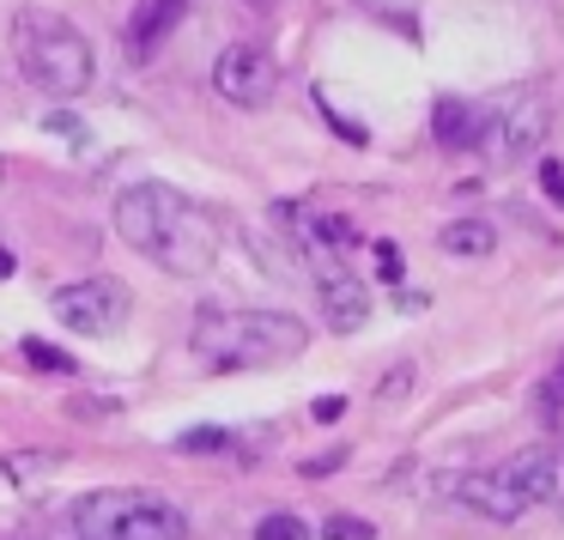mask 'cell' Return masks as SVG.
I'll return each mask as SVG.
<instances>
[{
	"label": "cell",
	"instance_id": "cell-14",
	"mask_svg": "<svg viewBox=\"0 0 564 540\" xmlns=\"http://www.w3.org/2000/svg\"><path fill=\"white\" fill-rule=\"evenodd\" d=\"M67 455L62 450H37V455H7V462H0V474L13 479V486H31V479L37 474H55V467H62Z\"/></svg>",
	"mask_w": 564,
	"mask_h": 540
},
{
	"label": "cell",
	"instance_id": "cell-19",
	"mask_svg": "<svg viewBox=\"0 0 564 540\" xmlns=\"http://www.w3.org/2000/svg\"><path fill=\"white\" fill-rule=\"evenodd\" d=\"M406 389H413V365H394V370H389V377H382V382H377V395H382V401H401V395H406Z\"/></svg>",
	"mask_w": 564,
	"mask_h": 540
},
{
	"label": "cell",
	"instance_id": "cell-16",
	"mask_svg": "<svg viewBox=\"0 0 564 540\" xmlns=\"http://www.w3.org/2000/svg\"><path fill=\"white\" fill-rule=\"evenodd\" d=\"M176 450H183V455H219V450H231V431L195 425V431H183V438H176Z\"/></svg>",
	"mask_w": 564,
	"mask_h": 540
},
{
	"label": "cell",
	"instance_id": "cell-1",
	"mask_svg": "<svg viewBox=\"0 0 564 540\" xmlns=\"http://www.w3.org/2000/svg\"><path fill=\"white\" fill-rule=\"evenodd\" d=\"M116 231L128 249L159 261L176 280H200L219 261V225L171 183H134L116 195Z\"/></svg>",
	"mask_w": 564,
	"mask_h": 540
},
{
	"label": "cell",
	"instance_id": "cell-5",
	"mask_svg": "<svg viewBox=\"0 0 564 540\" xmlns=\"http://www.w3.org/2000/svg\"><path fill=\"white\" fill-rule=\"evenodd\" d=\"M128 285L122 280H74V285H62V292L50 298V310H55V322L62 328H74V334H116L128 322Z\"/></svg>",
	"mask_w": 564,
	"mask_h": 540
},
{
	"label": "cell",
	"instance_id": "cell-12",
	"mask_svg": "<svg viewBox=\"0 0 564 540\" xmlns=\"http://www.w3.org/2000/svg\"><path fill=\"white\" fill-rule=\"evenodd\" d=\"M431 134H437V147L467 152V147L486 140V110H479V104H462V98H443L437 110H431Z\"/></svg>",
	"mask_w": 564,
	"mask_h": 540
},
{
	"label": "cell",
	"instance_id": "cell-22",
	"mask_svg": "<svg viewBox=\"0 0 564 540\" xmlns=\"http://www.w3.org/2000/svg\"><path fill=\"white\" fill-rule=\"evenodd\" d=\"M310 413H316V425H334V419L346 413V401H340V395H322V401L310 407Z\"/></svg>",
	"mask_w": 564,
	"mask_h": 540
},
{
	"label": "cell",
	"instance_id": "cell-10",
	"mask_svg": "<svg viewBox=\"0 0 564 540\" xmlns=\"http://www.w3.org/2000/svg\"><path fill=\"white\" fill-rule=\"evenodd\" d=\"M498 474L510 479V486L528 498V510H534V504H552V498H558V474H564V467H558V450L534 443V450H522L516 462H503Z\"/></svg>",
	"mask_w": 564,
	"mask_h": 540
},
{
	"label": "cell",
	"instance_id": "cell-9",
	"mask_svg": "<svg viewBox=\"0 0 564 540\" xmlns=\"http://www.w3.org/2000/svg\"><path fill=\"white\" fill-rule=\"evenodd\" d=\"M455 498H462L467 510H479L486 522H516V516H528V498L503 474H462L455 479Z\"/></svg>",
	"mask_w": 564,
	"mask_h": 540
},
{
	"label": "cell",
	"instance_id": "cell-13",
	"mask_svg": "<svg viewBox=\"0 0 564 540\" xmlns=\"http://www.w3.org/2000/svg\"><path fill=\"white\" fill-rule=\"evenodd\" d=\"M449 256H491L498 249V231H491L486 219H455V225H443V237H437Z\"/></svg>",
	"mask_w": 564,
	"mask_h": 540
},
{
	"label": "cell",
	"instance_id": "cell-18",
	"mask_svg": "<svg viewBox=\"0 0 564 540\" xmlns=\"http://www.w3.org/2000/svg\"><path fill=\"white\" fill-rule=\"evenodd\" d=\"M19 346H25V358H31V365H43V370H62V377L74 370V358H67V353H55L50 341H37V334H25Z\"/></svg>",
	"mask_w": 564,
	"mask_h": 540
},
{
	"label": "cell",
	"instance_id": "cell-25",
	"mask_svg": "<svg viewBox=\"0 0 564 540\" xmlns=\"http://www.w3.org/2000/svg\"><path fill=\"white\" fill-rule=\"evenodd\" d=\"M13 268H19V256L7 244H0V280H13Z\"/></svg>",
	"mask_w": 564,
	"mask_h": 540
},
{
	"label": "cell",
	"instance_id": "cell-21",
	"mask_svg": "<svg viewBox=\"0 0 564 540\" xmlns=\"http://www.w3.org/2000/svg\"><path fill=\"white\" fill-rule=\"evenodd\" d=\"M377 273L382 280H401V249L394 244H377Z\"/></svg>",
	"mask_w": 564,
	"mask_h": 540
},
{
	"label": "cell",
	"instance_id": "cell-11",
	"mask_svg": "<svg viewBox=\"0 0 564 540\" xmlns=\"http://www.w3.org/2000/svg\"><path fill=\"white\" fill-rule=\"evenodd\" d=\"M183 19H188V0H140L134 19H128V55H134V62H152L159 43L171 37Z\"/></svg>",
	"mask_w": 564,
	"mask_h": 540
},
{
	"label": "cell",
	"instance_id": "cell-8",
	"mask_svg": "<svg viewBox=\"0 0 564 540\" xmlns=\"http://www.w3.org/2000/svg\"><path fill=\"white\" fill-rule=\"evenodd\" d=\"M273 86H280V67H273V55L256 50V43H231V50L213 62V91H219L225 104H237V110L268 104Z\"/></svg>",
	"mask_w": 564,
	"mask_h": 540
},
{
	"label": "cell",
	"instance_id": "cell-20",
	"mask_svg": "<svg viewBox=\"0 0 564 540\" xmlns=\"http://www.w3.org/2000/svg\"><path fill=\"white\" fill-rule=\"evenodd\" d=\"M540 188H546V201H558V207H564V164L558 159L540 164Z\"/></svg>",
	"mask_w": 564,
	"mask_h": 540
},
{
	"label": "cell",
	"instance_id": "cell-2",
	"mask_svg": "<svg viewBox=\"0 0 564 540\" xmlns=\"http://www.w3.org/2000/svg\"><path fill=\"white\" fill-rule=\"evenodd\" d=\"M188 341L207 370H268L304 353L310 328L285 310H200Z\"/></svg>",
	"mask_w": 564,
	"mask_h": 540
},
{
	"label": "cell",
	"instance_id": "cell-4",
	"mask_svg": "<svg viewBox=\"0 0 564 540\" xmlns=\"http://www.w3.org/2000/svg\"><path fill=\"white\" fill-rule=\"evenodd\" d=\"M67 534L74 540H188V516L171 498H159V492L104 486V492L74 498Z\"/></svg>",
	"mask_w": 564,
	"mask_h": 540
},
{
	"label": "cell",
	"instance_id": "cell-7",
	"mask_svg": "<svg viewBox=\"0 0 564 540\" xmlns=\"http://www.w3.org/2000/svg\"><path fill=\"white\" fill-rule=\"evenodd\" d=\"M310 273H316V292H322V322H328L334 334H352L370 322V292L365 280H352V273L340 268V249H304Z\"/></svg>",
	"mask_w": 564,
	"mask_h": 540
},
{
	"label": "cell",
	"instance_id": "cell-15",
	"mask_svg": "<svg viewBox=\"0 0 564 540\" xmlns=\"http://www.w3.org/2000/svg\"><path fill=\"white\" fill-rule=\"evenodd\" d=\"M256 540H316V534H310V522H304V516L273 510V516H261V522H256Z\"/></svg>",
	"mask_w": 564,
	"mask_h": 540
},
{
	"label": "cell",
	"instance_id": "cell-3",
	"mask_svg": "<svg viewBox=\"0 0 564 540\" xmlns=\"http://www.w3.org/2000/svg\"><path fill=\"white\" fill-rule=\"evenodd\" d=\"M13 55H19V74L43 91V98H79L98 74L91 62V43L74 19L50 13V7H19L13 13Z\"/></svg>",
	"mask_w": 564,
	"mask_h": 540
},
{
	"label": "cell",
	"instance_id": "cell-26",
	"mask_svg": "<svg viewBox=\"0 0 564 540\" xmlns=\"http://www.w3.org/2000/svg\"><path fill=\"white\" fill-rule=\"evenodd\" d=\"M249 7H261V0H249Z\"/></svg>",
	"mask_w": 564,
	"mask_h": 540
},
{
	"label": "cell",
	"instance_id": "cell-23",
	"mask_svg": "<svg viewBox=\"0 0 564 540\" xmlns=\"http://www.w3.org/2000/svg\"><path fill=\"white\" fill-rule=\"evenodd\" d=\"M346 462V450H334V455H316V462H304V474H328V467H340Z\"/></svg>",
	"mask_w": 564,
	"mask_h": 540
},
{
	"label": "cell",
	"instance_id": "cell-6",
	"mask_svg": "<svg viewBox=\"0 0 564 540\" xmlns=\"http://www.w3.org/2000/svg\"><path fill=\"white\" fill-rule=\"evenodd\" d=\"M546 128H552L546 104H540L534 91H516V98H498L486 110V147L498 164H516V159H528V152H540Z\"/></svg>",
	"mask_w": 564,
	"mask_h": 540
},
{
	"label": "cell",
	"instance_id": "cell-17",
	"mask_svg": "<svg viewBox=\"0 0 564 540\" xmlns=\"http://www.w3.org/2000/svg\"><path fill=\"white\" fill-rule=\"evenodd\" d=\"M322 540H377V528H370L365 516H328V522H322Z\"/></svg>",
	"mask_w": 564,
	"mask_h": 540
},
{
	"label": "cell",
	"instance_id": "cell-27",
	"mask_svg": "<svg viewBox=\"0 0 564 540\" xmlns=\"http://www.w3.org/2000/svg\"><path fill=\"white\" fill-rule=\"evenodd\" d=\"M0 176H7V171H0Z\"/></svg>",
	"mask_w": 564,
	"mask_h": 540
},
{
	"label": "cell",
	"instance_id": "cell-24",
	"mask_svg": "<svg viewBox=\"0 0 564 540\" xmlns=\"http://www.w3.org/2000/svg\"><path fill=\"white\" fill-rule=\"evenodd\" d=\"M546 401H552V413H564V365H558V377L546 382Z\"/></svg>",
	"mask_w": 564,
	"mask_h": 540
}]
</instances>
